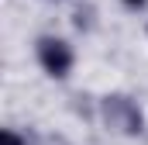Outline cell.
<instances>
[{
	"label": "cell",
	"instance_id": "6da1fadb",
	"mask_svg": "<svg viewBox=\"0 0 148 145\" xmlns=\"http://www.w3.org/2000/svg\"><path fill=\"white\" fill-rule=\"evenodd\" d=\"M100 110H103L107 128H114V131H121V135H138L141 131V110L131 97H121V93L103 97Z\"/></svg>",
	"mask_w": 148,
	"mask_h": 145
},
{
	"label": "cell",
	"instance_id": "7a4b0ae2",
	"mask_svg": "<svg viewBox=\"0 0 148 145\" xmlns=\"http://www.w3.org/2000/svg\"><path fill=\"white\" fill-rule=\"evenodd\" d=\"M38 62L48 76H66L73 69V48L59 38H41L38 41Z\"/></svg>",
	"mask_w": 148,
	"mask_h": 145
},
{
	"label": "cell",
	"instance_id": "3957f363",
	"mask_svg": "<svg viewBox=\"0 0 148 145\" xmlns=\"http://www.w3.org/2000/svg\"><path fill=\"white\" fill-rule=\"evenodd\" d=\"M0 138H3V145H28L24 138H21V135H17V131H10V128H7V131H3Z\"/></svg>",
	"mask_w": 148,
	"mask_h": 145
},
{
	"label": "cell",
	"instance_id": "277c9868",
	"mask_svg": "<svg viewBox=\"0 0 148 145\" xmlns=\"http://www.w3.org/2000/svg\"><path fill=\"white\" fill-rule=\"evenodd\" d=\"M124 3H131V7H141V3H145V0H124Z\"/></svg>",
	"mask_w": 148,
	"mask_h": 145
}]
</instances>
